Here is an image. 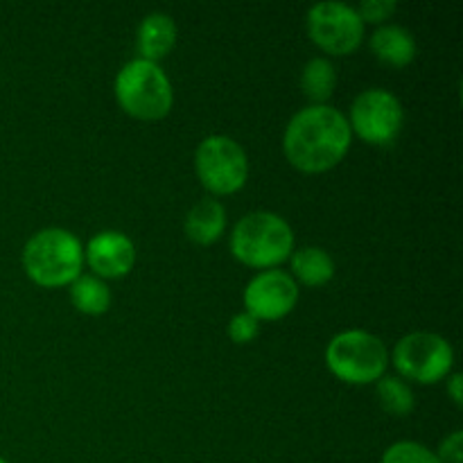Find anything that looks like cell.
I'll return each instance as SVG.
<instances>
[{
	"label": "cell",
	"mask_w": 463,
	"mask_h": 463,
	"mask_svg": "<svg viewBox=\"0 0 463 463\" xmlns=\"http://www.w3.org/2000/svg\"><path fill=\"white\" fill-rule=\"evenodd\" d=\"M353 131L344 113L328 104L301 109L285 127L283 152L292 167L306 175L333 170L348 154Z\"/></svg>",
	"instance_id": "obj_1"
},
{
	"label": "cell",
	"mask_w": 463,
	"mask_h": 463,
	"mask_svg": "<svg viewBox=\"0 0 463 463\" xmlns=\"http://www.w3.org/2000/svg\"><path fill=\"white\" fill-rule=\"evenodd\" d=\"M84 247L63 229H43L27 240L23 269L41 288H63L81 276Z\"/></svg>",
	"instance_id": "obj_2"
},
{
	"label": "cell",
	"mask_w": 463,
	"mask_h": 463,
	"mask_svg": "<svg viewBox=\"0 0 463 463\" xmlns=\"http://www.w3.org/2000/svg\"><path fill=\"white\" fill-rule=\"evenodd\" d=\"M292 251V229L276 213H249L231 233V253L253 269H276V265L288 260Z\"/></svg>",
	"instance_id": "obj_3"
},
{
	"label": "cell",
	"mask_w": 463,
	"mask_h": 463,
	"mask_svg": "<svg viewBox=\"0 0 463 463\" xmlns=\"http://www.w3.org/2000/svg\"><path fill=\"white\" fill-rule=\"evenodd\" d=\"M113 93L122 111L138 120H161L175 102V90L163 68L145 59H134L122 66Z\"/></svg>",
	"instance_id": "obj_4"
},
{
	"label": "cell",
	"mask_w": 463,
	"mask_h": 463,
	"mask_svg": "<svg viewBox=\"0 0 463 463\" xmlns=\"http://www.w3.org/2000/svg\"><path fill=\"white\" fill-rule=\"evenodd\" d=\"M330 373L346 384H373L389 366L384 342L366 330H346L330 339L326 348Z\"/></svg>",
	"instance_id": "obj_5"
},
{
	"label": "cell",
	"mask_w": 463,
	"mask_h": 463,
	"mask_svg": "<svg viewBox=\"0 0 463 463\" xmlns=\"http://www.w3.org/2000/svg\"><path fill=\"white\" fill-rule=\"evenodd\" d=\"M194 170L208 193L233 194L247 184L249 158L238 140L229 136H208L194 152Z\"/></svg>",
	"instance_id": "obj_6"
},
{
	"label": "cell",
	"mask_w": 463,
	"mask_h": 463,
	"mask_svg": "<svg viewBox=\"0 0 463 463\" xmlns=\"http://www.w3.org/2000/svg\"><path fill=\"white\" fill-rule=\"evenodd\" d=\"M455 362L448 339L434 333L405 335L393 348V366L398 373L419 384H437L446 378Z\"/></svg>",
	"instance_id": "obj_7"
},
{
	"label": "cell",
	"mask_w": 463,
	"mask_h": 463,
	"mask_svg": "<svg viewBox=\"0 0 463 463\" xmlns=\"http://www.w3.org/2000/svg\"><path fill=\"white\" fill-rule=\"evenodd\" d=\"M402 120H405V113L396 95L384 89H369L353 99L348 127L364 143L387 147L396 143Z\"/></svg>",
	"instance_id": "obj_8"
},
{
	"label": "cell",
	"mask_w": 463,
	"mask_h": 463,
	"mask_svg": "<svg viewBox=\"0 0 463 463\" xmlns=\"http://www.w3.org/2000/svg\"><path fill=\"white\" fill-rule=\"evenodd\" d=\"M307 34L324 52L351 54L364 39V23L346 3H319L307 12Z\"/></svg>",
	"instance_id": "obj_9"
},
{
	"label": "cell",
	"mask_w": 463,
	"mask_h": 463,
	"mask_svg": "<svg viewBox=\"0 0 463 463\" xmlns=\"http://www.w3.org/2000/svg\"><path fill=\"white\" fill-rule=\"evenodd\" d=\"M298 285L288 271L265 269L244 289V307L258 321H279L297 307Z\"/></svg>",
	"instance_id": "obj_10"
},
{
	"label": "cell",
	"mask_w": 463,
	"mask_h": 463,
	"mask_svg": "<svg viewBox=\"0 0 463 463\" xmlns=\"http://www.w3.org/2000/svg\"><path fill=\"white\" fill-rule=\"evenodd\" d=\"M86 262L99 279H122L136 265V247L120 231L95 233L86 244Z\"/></svg>",
	"instance_id": "obj_11"
},
{
	"label": "cell",
	"mask_w": 463,
	"mask_h": 463,
	"mask_svg": "<svg viewBox=\"0 0 463 463\" xmlns=\"http://www.w3.org/2000/svg\"><path fill=\"white\" fill-rule=\"evenodd\" d=\"M136 43H138V52L143 54L140 59L145 61H154L167 57L170 50L176 43V25L167 14L163 12H152L143 18V23L138 25V36H136Z\"/></svg>",
	"instance_id": "obj_12"
},
{
	"label": "cell",
	"mask_w": 463,
	"mask_h": 463,
	"mask_svg": "<svg viewBox=\"0 0 463 463\" xmlns=\"http://www.w3.org/2000/svg\"><path fill=\"white\" fill-rule=\"evenodd\" d=\"M371 52L387 66L405 68L416 57V41L405 27L383 25L371 36Z\"/></svg>",
	"instance_id": "obj_13"
},
{
	"label": "cell",
	"mask_w": 463,
	"mask_h": 463,
	"mask_svg": "<svg viewBox=\"0 0 463 463\" xmlns=\"http://www.w3.org/2000/svg\"><path fill=\"white\" fill-rule=\"evenodd\" d=\"M226 229V211L215 199H202L185 215V235L193 242L208 247L222 238Z\"/></svg>",
	"instance_id": "obj_14"
},
{
	"label": "cell",
	"mask_w": 463,
	"mask_h": 463,
	"mask_svg": "<svg viewBox=\"0 0 463 463\" xmlns=\"http://www.w3.org/2000/svg\"><path fill=\"white\" fill-rule=\"evenodd\" d=\"M292 279H297L306 288H324L333 280L335 262L324 249L303 247L292 253Z\"/></svg>",
	"instance_id": "obj_15"
},
{
	"label": "cell",
	"mask_w": 463,
	"mask_h": 463,
	"mask_svg": "<svg viewBox=\"0 0 463 463\" xmlns=\"http://www.w3.org/2000/svg\"><path fill=\"white\" fill-rule=\"evenodd\" d=\"M71 301L81 315H104L111 306V292L98 276H80L71 283Z\"/></svg>",
	"instance_id": "obj_16"
},
{
	"label": "cell",
	"mask_w": 463,
	"mask_h": 463,
	"mask_svg": "<svg viewBox=\"0 0 463 463\" xmlns=\"http://www.w3.org/2000/svg\"><path fill=\"white\" fill-rule=\"evenodd\" d=\"M335 86H337V71L328 59L315 57L306 63L301 72V89L307 99L315 104H326L333 98Z\"/></svg>",
	"instance_id": "obj_17"
},
{
	"label": "cell",
	"mask_w": 463,
	"mask_h": 463,
	"mask_svg": "<svg viewBox=\"0 0 463 463\" xmlns=\"http://www.w3.org/2000/svg\"><path fill=\"white\" fill-rule=\"evenodd\" d=\"M378 401L383 410L392 416H407L414 411V392L410 384L396 375H383L378 380Z\"/></svg>",
	"instance_id": "obj_18"
},
{
	"label": "cell",
	"mask_w": 463,
	"mask_h": 463,
	"mask_svg": "<svg viewBox=\"0 0 463 463\" xmlns=\"http://www.w3.org/2000/svg\"><path fill=\"white\" fill-rule=\"evenodd\" d=\"M380 463H441V461H439L437 452L420 446V443L401 441V443H393V446L384 452L383 461Z\"/></svg>",
	"instance_id": "obj_19"
},
{
	"label": "cell",
	"mask_w": 463,
	"mask_h": 463,
	"mask_svg": "<svg viewBox=\"0 0 463 463\" xmlns=\"http://www.w3.org/2000/svg\"><path fill=\"white\" fill-rule=\"evenodd\" d=\"M258 333H260V321L253 319L249 312H240L231 319L229 337L235 344H251L258 337Z\"/></svg>",
	"instance_id": "obj_20"
},
{
	"label": "cell",
	"mask_w": 463,
	"mask_h": 463,
	"mask_svg": "<svg viewBox=\"0 0 463 463\" xmlns=\"http://www.w3.org/2000/svg\"><path fill=\"white\" fill-rule=\"evenodd\" d=\"M396 7L398 5L393 0H364L355 12L362 18V23H375V25H380V23H384L387 18H392L396 14Z\"/></svg>",
	"instance_id": "obj_21"
},
{
	"label": "cell",
	"mask_w": 463,
	"mask_h": 463,
	"mask_svg": "<svg viewBox=\"0 0 463 463\" xmlns=\"http://www.w3.org/2000/svg\"><path fill=\"white\" fill-rule=\"evenodd\" d=\"M437 457L441 463H461V459H463V432H452L450 437L443 439Z\"/></svg>",
	"instance_id": "obj_22"
},
{
	"label": "cell",
	"mask_w": 463,
	"mask_h": 463,
	"mask_svg": "<svg viewBox=\"0 0 463 463\" xmlns=\"http://www.w3.org/2000/svg\"><path fill=\"white\" fill-rule=\"evenodd\" d=\"M461 375L459 373H452L450 375V380H448V393H450V398H452V402H455L457 407H461Z\"/></svg>",
	"instance_id": "obj_23"
},
{
	"label": "cell",
	"mask_w": 463,
	"mask_h": 463,
	"mask_svg": "<svg viewBox=\"0 0 463 463\" xmlns=\"http://www.w3.org/2000/svg\"><path fill=\"white\" fill-rule=\"evenodd\" d=\"M0 463H7V461H5V459H3V457H0Z\"/></svg>",
	"instance_id": "obj_24"
}]
</instances>
